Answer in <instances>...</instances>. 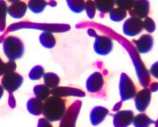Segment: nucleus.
Returning <instances> with one entry per match:
<instances>
[{
	"mask_svg": "<svg viewBox=\"0 0 158 127\" xmlns=\"http://www.w3.org/2000/svg\"><path fill=\"white\" fill-rule=\"evenodd\" d=\"M7 5L5 0H0V32H4L6 27Z\"/></svg>",
	"mask_w": 158,
	"mask_h": 127,
	"instance_id": "26",
	"label": "nucleus"
},
{
	"mask_svg": "<svg viewBox=\"0 0 158 127\" xmlns=\"http://www.w3.org/2000/svg\"><path fill=\"white\" fill-rule=\"evenodd\" d=\"M149 89L151 92H156L158 90V83L157 82H153L151 83L150 87H149Z\"/></svg>",
	"mask_w": 158,
	"mask_h": 127,
	"instance_id": "36",
	"label": "nucleus"
},
{
	"mask_svg": "<svg viewBox=\"0 0 158 127\" xmlns=\"http://www.w3.org/2000/svg\"><path fill=\"white\" fill-rule=\"evenodd\" d=\"M150 11V3L148 0H135L133 7L129 10L131 16L144 19L148 16Z\"/></svg>",
	"mask_w": 158,
	"mask_h": 127,
	"instance_id": "11",
	"label": "nucleus"
},
{
	"mask_svg": "<svg viewBox=\"0 0 158 127\" xmlns=\"http://www.w3.org/2000/svg\"><path fill=\"white\" fill-rule=\"evenodd\" d=\"M93 1L96 5L97 10L102 14L110 13V10L115 6V0H93Z\"/></svg>",
	"mask_w": 158,
	"mask_h": 127,
	"instance_id": "22",
	"label": "nucleus"
},
{
	"mask_svg": "<svg viewBox=\"0 0 158 127\" xmlns=\"http://www.w3.org/2000/svg\"><path fill=\"white\" fill-rule=\"evenodd\" d=\"M43 78H44V85H45L46 87H48L49 89H52L59 86L60 77H59V76H58L57 74H55V73H53V72H47V73H44Z\"/></svg>",
	"mask_w": 158,
	"mask_h": 127,
	"instance_id": "21",
	"label": "nucleus"
},
{
	"mask_svg": "<svg viewBox=\"0 0 158 127\" xmlns=\"http://www.w3.org/2000/svg\"><path fill=\"white\" fill-rule=\"evenodd\" d=\"M48 1H54V0H48Z\"/></svg>",
	"mask_w": 158,
	"mask_h": 127,
	"instance_id": "41",
	"label": "nucleus"
},
{
	"mask_svg": "<svg viewBox=\"0 0 158 127\" xmlns=\"http://www.w3.org/2000/svg\"><path fill=\"white\" fill-rule=\"evenodd\" d=\"M143 20L136 16H130L124 22L123 33L129 37H134L143 31Z\"/></svg>",
	"mask_w": 158,
	"mask_h": 127,
	"instance_id": "6",
	"label": "nucleus"
},
{
	"mask_svg": "<svg viewBox=\"0 0 158 127\" xmlns=\"http://www.w3.org/2000/svg\"><path fill=\"white\" fill-rule=\"evenodd\" d=\"M134 42L135 44V51L138 53H147L153 48L154 39L150 34H143Z\"/></svg>",
	"mask_w": 158,
	"mask_h": 127,
	"instance_id": "13",
	"label": "nucleus"
},
{
	"mask_svg": "<svg viewBox=\"0 0 158 127\" xmlns=\"http://www.w3.org/2000/svg\"><path fill=\"white\" fill-rule=\"evenodd\" d=\"M87 34H89V36H90V37H94V38H96L98 35L97 34H96V32H95V30H93V28H89L88 29V31H87Z\"/></svg>",
	"mask_w": 158,
	"mask_h": 127,
	"instance_id": "35",
	"label": "nucleus"
},
{
	"mask_svg": "<svg viewBox=\"0 0 158 127\" xmlns=\"http://www.w3.org/2000/svg\"><path fill=\"white\" fill-rule=\"evenodd\" d=\"M5 66H6V62H4L0 58V76H2L5 73Z\"/></svg>",
	"mask_w": 158,
	"mask_h": 127,
	"instance_id": "37",
	"label": "nucleus"
},
{
	"mask_svg": "<svg viewBox=\"0 0 158 127\" xmlns=\"http://www.w3.org/2000/svg\"><path fill=\"white\" fill-rule=\"evenodd\" d=\"M51 94L52 96L64 97H69V96H74V97H84L85 94L83 91L80 90L75 88H69V87H56L52 89Z\"/></svg>",
	"mask_w": 158,
	"mask_h": 127,
	"instance_id": "14",
	"label": "nucleus"
},
{
	"mask_svg": "<svg viewBox=\"0 0 158 127\" xmlns=\"http://www.w3.org/2000/svg\"><path fill=\"white\" fill-rule=\"evenodd\" d=\"M3 50L9 61H15L23 57L24 45L22 40L15 36H7L3 41Z\"/></svg>",
	"mask_w": 158,
	"mask_h": 127,
	"instance_id": "2",
	"label": "nucleus"
},
{
	"mask_svg": "<svg viewBox=\"0 0 158 127\" xmlns=\"http://www.w3.org/2000/svg\"><path fill=\"white\" fill-rule=\"evenodd\" d=\"M1 82L4 89L6 90L9 94H13L22 86L24 82V77L15 71L7 72L3 74Z\"/></svg>",
	"mask_w": 158,
	"mask_h": 127,
	"instance_id": "4",
	"label": "nucleus"
},
{
	"mask_svg": "<svg viewBox=\"0 0 158 127\" xmlns=\"http://www.w3.org/2000/svg\"><path fill=\"white\" fill-rule=\"evenodd\" d=\"M127 15V12L119 7H113L110 12V18L113 22H121Z\"/></svg>",
	"mask_w": 158,
	"mask_h": 127,
	"instance_id": "24",
	"label": "nucleus"
},
{
	"mask_svg": "<svg viewBox=\"0 0 158 127\" xmlns=\"http://www.w3.org/2000/svg\"><path fill=\"white\" fill-rule=\"evenodd\" d=\"M66 100L62 97L52 96L49 97L44 103L43 114L50 122L60 121L67 110Z\"/></svg>",
	"mask_w": 158,
	"mask_h": 127,
	"instance_id": "1",
	"label": "nucleus"
},
{
	"mask_svg": "<svg viewBox=\"0 0 158 127\" xmlns=\"http://www.w3.org/2000/svg\"><path fill=\"white\" fill-rule=\"evenodd\" d=\"M15 69H16V63L15 62V61H8L7 62H6V66H5V73L15 71ZM5 73H4V74H5Z\"/></svg>",
	"mask_w": 158,
	"mask_h": 127,
	"instance_id": "31",
	"label": "nucleus"
},
{
	"mask_svg": "<svg viewBox=\"0 0 158 127\" xmlns=\"http://www.w3.org/2000/svg\"><path fill=\"white\" fill-rule=\"evenodd\" d=\"M151 91L148 88H144L142 90L138 91L135 95V108L143 113L146 110L148 107L150 101H151Z\"/></svg>",
	"mask_w": 158,
	"mask_h": 127,
	"instance_id": "9",
	"label": "nucleus"
},
{
	"mask_svg": "<svg viewBox=\"0 0 158 127\" xmlns=\"http://www.w3.org/2000/svg\"><path fill=\"white\" fill-rule=\"evenodd\" d=\"M39 40H40L41 44L44 48H47V49L53 48L56 44V39L54 37L53 34L50 31H44L41 34Z\"/></svg>",
	"mask_w": 158,
	"mask_h": 127,
	"instance_id": "18",
	"label": "nucleus"
},
{
	"mask_svg": "<svg viewBox=\"0 0 158 127\" xmlns=\"http://www.w3.org/2000/svg\"><path fill=\"white\" fill-rule=\"evenodd\" d=\"M156 23L151 17L146 16V18H144V20H143V29H145L147 33H149V34L154 33L156 31Z\"/></svg>",
	"mask_w": 158,
	"mask_h": 127,
	"instance_id": "29",
	"label": "nucleus"
},
{
	"mask_svg": "<svg viewBox=\"0 0 158 127\" xmlns=\"http://www.w3.org/2000/svg\"><path fill=\"white\" fill-rule=\"evenodd\" d=\"M34 94H35L36 98L42 100V101H45L50 97L51 90L44 84H40V85L35 86V88H34Z\"/></svg>",
	"mask_w": 158,
	"mask_h": 127,
	"instance_id": "20",
	"label": "nucleus"
},
{
	"mask_svg": "<svg viewBox=\"0 0 158 127\" xmlns=\"http://www.w3.org/2000/svg\"><path fill=\"white\" fill-rule=\"evenodd\" d=\"M119 93L121 101H127L133 98L136 93V88L133 80L126 73H122L119 82Z\"/></svg>",
	"mask_w": 158,
	"mask_h": 127,
	"instance_id": "5",
	"label": "nucleus"
},
{
	"mask_svg": "<svg viewBox=\"0 0 158 127\" xmlns=\"http://www.w3.org/2000/svg\"><path fill=\"white\" fill-rule=\"evenodd\" d=\"M20 0H8V2L9 3H11V4H13V3H15V2H19Z\"/></svg>",
	"mask_w": 158,
	"mask_h": 127,
	"instance_id": "40",
	"label": "nucleus"
},
{
	"mask_svg": "<svg viewBox=\"0 0 158 127\" xmlns=\"http://www.w3.org/2000/svg\"><path fill=\"white\" fill-rule=\"evenodd\" d=\"M66 3L73 13L80 14L84 11L85 0H66Z\"/></svg>",
	"mask_w": 158,
	"mask_h": 127,
	"instance_id": "25",
	"label": "nucleus"
},
{
	"mask_svg": "<svg viewBox=\"0 0 158 127\" xmlns=\"http://www.w3.org/2000/svg\"><path fill=\"white\" fill-rule=\"evenodd\" d=\"M131 59L133 60V62L135 64V69H136V73L137 76L139 77V81L140 84L144 87V88H147L150 82V77H149V73L146 69V68L144 66L143 62L141 61L140 57L137 56L136 52H134L133 50L131 51Z\"/></svg>",
	"mask_w": 158,
	"mask_h": 127,
	"instance_id": "7",
	"label": "nucleus"
},
{
	"mask_svg": "<svg viewBox=\"0 0 158 127\" xmlns=\"http://www.w3.org/2000/svg\"><path fill=\"white\" fill-rule=\"evenodd\" d=\"M44 69L40 65H36L30 70L28 76L32 80H39L44 77Z\"/></svg>",
	"mask_w": 158,
	"mask_h": 127,
	"instance_id": "27",
	"label": "nucleus"
},
{
	"mask_svg": "<svg viewBox=\"0 0 158 127\" xmlns=\"http://www.w3.org/2000/svg\"><path fill=\"white\" fill-rule=\"evenodd\" d=\"M37 127H53V126L52 125V124H51V122H50V121H48L47 119H45V118L44 117V118L39 119Z\"/></svg>",
	"mask_w": 158,
	"mask_h": 127,
	"instance_id": "32",
	"label": "nucleus"
},
{
	"mask_svg": "<svg viewBox=\"0 0 158 127\" xmlns=\"http://www.w3.org/2000/svg\"><path fill=\"white\" fill-rule=\"evenodd\" d=\"M48 6H52V7H54V6H57V3H56L55 0H54V1H50V2H48Z\"/></svg>",
	"mask_w": 158,
	"mask_h": 127,
	"instance_id": "38",
	"label": "nucleus"
},
{
	"mask_svg": "<svg viewBox=\"0 0 158 127\" xmlns=\"http://www.w3.org/2000/svg\"><path fill=\"white\" fill-rule=\"evenodd\" d=\"M27 8V5L23 1L15 2L7 7V14L15 19H21L25 15Z\"/></svg>",
	"mask_w": 158,
	"mask_h": 127,
	"instance_id": "15",
	"label": "nucleus"
},
{
	"mask_svg": "<svg viewBox=\"0 0 158 127\" xmlns=\"http://www.w3.org/2000/svg\"><path fill=\"white\" fill-rule=\"evenodd\" d=\"M149 72L151 73V75H153L154 77H156V78L158 79V62H155V63L151 66Z\"/></svg>",
	"mask_w": 158,
	"mask_h": 127,
	"instance_id": "33",
	"label": "nucleus"
},
{
	"mask_svg": "<svg viewBox=\"0 0 158 127\" xmlns=\"http://www.w3.org/2000/svg\"><path fill=\"white\" fill-rule=\"evenodd\" d=\"M104 86V77L101 73L94 72L88 77L86 81V89L91 94L99 93Z\"/></svg>",
	"mask_w": 158,
	"mask_h": 127,
	"instance_id": "10",
	"label": "nucleus"
},
{
	"mask_svg": "<svg viewBox=\"0 0 158 127\" xmlns=\"http://www.w3.org/2000/svg\"><path fill=\"white\" fill-rule=\"evenodd\" d=\"M27 110L30 114L33 115H41L43 114V106H44V102L36 97L30 98L27 102Z\"/></svg>",
	"mask_w": 158,
	"mask_h": 127,
	"instance_id": "17",
	"label": "nucleus"
},
{
	"mask_svg": "<svg viewBox=\"0 0 158 127\" xmlns=\"http://www.w3.org/2000/svg\"><path fill=\"white\" fill-rule=\"evenodd\" d=\"M84 10L86 11V14L89 19H93L95 17L97 7H96V5H95L93 0H87L86 1Z\"/></svg>",
	"mask_w": 158,
	"mask_h": 127,
	"instance_id": "28",
	"label": "nucleus"
},
{
	"mask_svg": "<svg viewBox=\"0 0 158 127\" xmlns=\"http://www.w3.org/2000/svg\"><path fill=\"white\" fill-rule=\"evenodd\" d=\"M82 103L80 100H76L66 110L64 115L62 116L59 127H75L78 115L80 114Z\"/></svg>",
	"mask_w": 158,
	"mask_h": 127,
	"instance_id": "3",
	"label": "nucleus"
},
{
	"mask_svg": "<svg viewBox=\"0 0 158 127\" xmlns=\"http://www.w3.org/2000/svg\"><path fill=\"white\" fill-rule=\"evenodd\" d=\"M4 91H5V89L2 87V85H0V99L3 97V95H4Z\"/></svg>",
	"mask_w": 158,
	"mask_h": 127,
	"instance_id": "39",
	"label": "nucleus"
},
{
	"mask_svg": "<svg viewBox=\"0 0 158 127\" xmlns=\"http://www.w3.org/2000/svg\"><path fill=\"white\" fill-rule=\"evenodd\" d=\"M153 121L148 117V115L144 113L137 114L134 116L133 125L135 127H149L152 125Z\"/></svg>",
	"mask_w": 158,
	"mask_h": 127,
	"instance_id": "23",
	"label": "nucleus"
},
{
	"mask_svg": "<svg viewBox=\"0 0 158 127\" xmlns=\"http://www.w3.org/2000/svg\"><path fill=\"white\" fill-rule=\"evenodd\" d=\"M10 95V97H9V99H8V105H10V107L11 108H14L15 106V99L14 98V97H13L12 94H9Z\"/></svg>",
	"mask_w": 158,
	"mask_h": 127,
	"instance_id": "34",
	"label": "nucleus"
},
{
	"mask_svg": "<svg viewBox=\"0 0 158 127\" xmlns=\"http://www.w3.org/2000/svg\"><path fill=\"white\" fill-rule=\"evenodd\" d=\"M48 6L46 0H28L27 7L35 14L42 13Z\"/></svg>",
	"mask_w": 158,
	"mask_h": 127,
	"instance_id": "19",
	"label": "nucleus"
},
{
	"mask_svg": "<svg viewBox=\"0 0 158 127\" xmlns=\"http://www.w3.org/2000/svg\"><path fill=\"white\" fill-rule=\"evenodd\" d=\"M135 0H115V5L126 11H129L134 5Z\"/></svg>",
	"mask_w": 158,
	"mask_h": 127,
	"instance_id": "30",
	"label": "nucleus"
},
{
	"mask_svg": "<svg viewBox=\"0 0 158 127\" xmlns=\"http://www.w3.org/2000/svg\"><path fill=\"white\" fill-rule=\"evenodd\" d=\"M134 113L131 110L118 111L113 117V124L115 127H128L134 119Z\"/></svg>",
	"mask_w": 158,
	"mask_h": 127,
	"instance_id": "12",
	"label": "nucleus"
},
{
	"mask_svg": "<svg viewBox=\"0 0 158 127\" xmlns=\"http://www.w3.org/2000/svg\"><path fill=\"white\" fill-rule=\"evenodd\" d=\"M94 51L98 55H108L113 49V41L110 36L98 35L94 42Z\"/></svg>",
	"mask_w": 158,
	"mask_h": 127,
	"instance_id": "8",
	"label": "nucleus"
},
{
	"mask_svg": "<svg viewBox=\"0 0 158 127\" xmlns=\"http://www.w3.org/2000/svg\"><path fill=\"white\" fill-rule=\"evenodd\" d=\"M109 110L104 106H96L90 112V122L92 125L96 126L101 124L106 116L109 114Z\"/></svg>",
	"mask_w": 158,
	"mask_h": 127,
	"instance_id": "16",
	"label": "nucleus"
}]
</instances>
